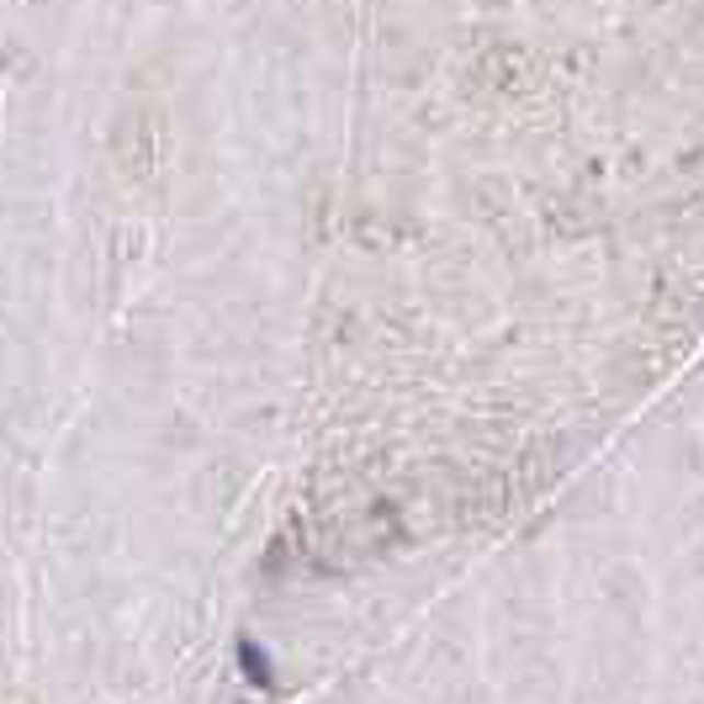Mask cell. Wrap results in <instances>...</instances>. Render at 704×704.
Returning <instances> with one entry per match:
<instances>
[{"mask_svg":"<svg viewBox=\"0 0 704 704\" xmlns=\"http://www.w3.org/2000/svg\"><path fill=\"white\" fill-rule=\"evenodd\" d=\"M234 657H239V673H245L254 689H276V668H271L265 646L254 641V636H239V641H234Z\"/></svg>","mask_w":704,"mask_h":704,"instance_id":"6da1fadb","label":"cell"}]
</instances>
